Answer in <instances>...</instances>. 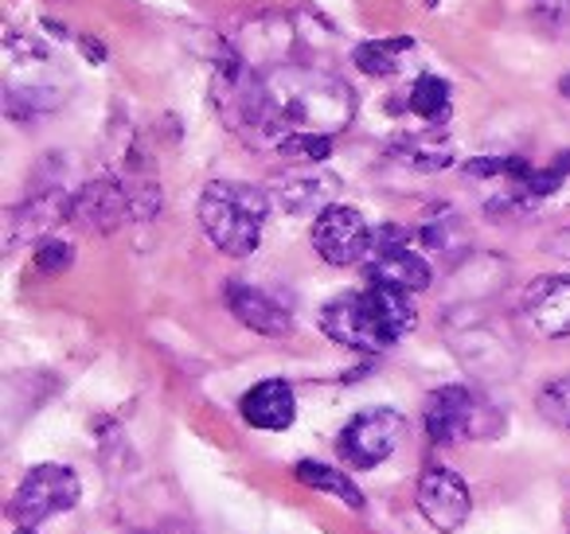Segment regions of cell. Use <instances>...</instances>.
Wrapping results in <instances>:
<instances>
[{"label": "cell", "instance_id": "13", "mask_svg": "<svg viewBox=\"0 0 570 534\" xmlns=\"http://www.w3.org/2000/svg\"><path fill=\"white\" fill-rule=\"evenodd\" d=\"M367 285H383V289H399V293H426L434 285V269L426 258L403 246V250H380L367 258L364 266Z\"/></svg>", "mask_w": 570, "mask_h": 534}, {"label": "cell", "instance_id": "23", "mask_svg": "<svg viewBox=\"0 0 570 534\" xmlns=\"http://www.w3.org/2000/svg\"><path fill=\"white\" fill-rule=\"evenodd\" d=\"M453 238H461V222L453 219L450 211H442V219L426 222V227H422V243H426L430 250H438V254L458 250V243H453Z\"/></svg>", "mask_w": 570, "mask_h": 534}, {"label": "cell", "instance_id": "17", "mask_svg": "<svg viewBox=\"0 0 570 534\" xmlns=\"http://www.w3.org/2000/svg\"><path fill=\"white\" fill-rule=\"evenodd\" d=\"M406 110L419 113V118L430 121V126H442L453 110L450 82L438 79V75H419V79L411 82V90H406Z\"/></svg>", "mask_w": 570, "mask_h": 534}, {"label": "cell", "instance_id": "27", "mask_svg": "<svg viewBox=\"0 0 570 534\" xmlns=\"http://www.w3.org/2000/svg\"><path fill=\"white\" fill-rule=\"evenodd\" d=\"M134 534H196L188 523H165V526H157V531H134Z\"/></svg>", "mask_w": 570, "mask_h": 534}, {"label": "cell", "instance_id": "25", "mask_svg": "<svg viewBox=\"0 0 570 534\" xmlns=\"http://www.w3.org/2000/svg\"><path fill=\"white\" fill-rule=\"evenodd\" d=\"M535 12L551 20V24H567V20H570V0H535Z\"/></svg>", "mask_w": 570, "mask_h": 534}, {"label": "cell", "instance_id": "19", "mask_svg": "<svg viewBox=\"0 0 570 534\" xmlns=\"http://www.w3.org/2000/svg\"><path fill=\"white\" fill-rule=\"evenodd\" d=\"M403 165L419 168V172H442V168L453 165V145L450 141H438V137L422 134V137H403V141L391 145Z\"/></svg>", "mask_w": 570, "mask_h": 534}, {"label": "cell", "instance_id": "2", "mask_svg": "<svg viewBox=\"0 0 570 534\" xmlns=\"http://www.w3.org/2000/svg\"><path fill=\"white\" fill-rule=\"evenodd\" d=\"M414 324H419V308H414L411 293L383 289V285L341 293L321 308V332L333 344L364 355H380L395 347Z\"/></svg>", "mask_w": 570, "mask_h": 534}, {"label": "cell", "instance_id": "3", "mask_svg": "<svg viewBox=\"0 0 570 534\" xmlns=\"http://www.w3.org/2000/svg\"><path fill=\"white\" fill-rule=\"evenodd\" d=\"M269 215V196L250 184L212 180L199 196V227L215 250L227 258H250L262 243V227Z\"/></svg>", "mask_w": 570, "mask_h": 534}, {"label": "cell", "instance_id": "5", "mask_svg": "<svg viewBox=\"0 0 570 534\" xmlns=\"http://www.w3.org/2000/svg\"><path fill=\"white\" fill-rule=\"evenodd\" d=\"M79 495L82 484L75 476V468H67V464H36L12 492L9 515L17 526H40L48 518L79 507Z\"/></svg>", "mask_w": 570, "mask_h": 534}, {"label": "cell", "instance_id": "8", "mask_svg": "<svg viewBox=\"0 0 570 534\" xmlns=\"http://www.w3.org/2000/svg\"><path fill=\"white\" fill-rule=\"evenodd\" d=\"M414 500H419L422 518H426L438 534L461 531V526L469 523V515H473V495H469L465 476H458L453 468H442V464L422 472Z\"/></svg>", "mask_w": 570, "mask_h": 534}, {"label": "cell", "instance_id": "7", "mask_svg": "<svg viewBox=\"0 0 570 534\" xmlns=\"http://www.w3.org/2000/svg\"><path fill=\"white\" fill-rule=\"evenodd\" d=\"M372 235L367 219L348 204H333L313 219V250L328 261V266H356L372 250Z\"/></svg>", "mask_w": 570, "mask_h": 534}, {"label": "cell", "instance_id": "16", "mask_svg": "<svg viewBox=\"0 0 570 534\" xmlns=\"http://www.w3.org/2000/svg\"><path fill=\"white\" fill-rule=\"evenodd\" d=\"M294 479L302 487H313V492H325V495H333V500H341L344 507H352V511H364V492L356 487V479L352 476H344L341 468H333V464H325V461H297L294 464Z\"/></svg>", "mask_w": 570, "mask_h": 534}, {"label": "cell", "instance_id": "18", "mask_svg": "<svg viewBox=\"0 0 570 534\" xmlns=\"http://www.w3.org/2000/svg\"><path fill=\"white\" fill-rule=\"evenodd\" d=\"M411 48H414L411 36H395V40H367L352 51V63H356L364 75H372V79H391Z\"/></svg>", "mask_w": 570, "mask_h": 534}, {"label": "cell", "instance_id": "21", "mask_svg": "<svg viewBox=\"0 0 570 534\" xmlns=\"http://www.w3.org/2000/svg\"><path fill=\"white\" fill-rule=\"evenodd\" d=\"M32 261L40 274H63V269H71V261H75V246L63 243V238H43V243L36 246Z\"/></svg>", "mask_w": 570, "mask_h": 534}, {"label": "cell", "instance_id": "12", "mask_svg": "<svg viewBox=\"0 0 570 534\" xmlns=\"http://www.w3.org/2000/svg\"><path fill=\"white\" fill-rule=\"evenodd\" d=\"M227 308L235 313L238 324H246V328L258 332V336L282 339V336L294 332V313H289L277 297L254 289V285L230 281L227 285Z\"/></svg>", "mask_w": 570, "mask_h": 534}, {"label": "cell", "instance_id": "4", "mask_svg": "<svg viewBox=\"0 0 570 534\" xmlns=\"http://www.w3.org/2000/svg\"><path fill=\"white\" fill-rule=\"evenodd\" d=\"M430 445H461V441H489L504 433V417L469 386H438L422 406Z\"/></svg>", "mask_w": 570, "mask_h": 534}, {"label": "cell", "instance_id": "24", "mask_svg": "<svg viewBox=\"0 0 570 534\" xmlns=\"http://www.w3.org/2000/svg\"><path fill=\"white\" fill-rule=\"evenodd\" d=\"M56 102H59V98L43 95V90H28V95H17V90H12V95H9V113L17 121H28V118H36V113L51 110Z\"/></svg>", "mask_w": 570, "mask_h": 534}, {"label": "cell", "instance_id": "9", "mask_svg": "<svg viewBox=\"0 0 570 534\" xmlns=\"http://www.w3.org/2000/svg\"><path fill=\"white\" fill-rule=\"evenodd\" d=\"M523 320L543 339H567L570 336V277L567 274H543L523 289L520 300Z\"/></svg>", "mask_w": 570, "mask_h": 534}, {"label": "cell", "instance_id": "11", "mask_svg": "<svg viewBox=\"0 0 570 534\" xmlns=\"http://www.w3.org/2000/svg\"><path fill=\"white\" fill-rule=\"evenodd\" d=\"M238 414L250 429L285 433L297 422V394L285 378H262L238 398Z\"/></svg>", "mask_w": 570, "mask_h": 534}, {"label": "cell", "instance_id": "6", "mask_svg": "<svg viewBox=\"0 0 570 534\" xmlns=\"http://www.w3.org/2000/svg\"><path fill=\"white\" fill-rule=\"evenodd\" d=\"M403 437H406V417L391 406H372V409H360L344 425L341 437H336V448H341V456L352 468L367 472V468H380L383 461H391L395 448L403 445Z\"/></svg>", "mask_w": 570, "mask_h": 534}, {"label": "cell", "instance_id": "20", "mask_svg": "<svg viewBox=\"0 0 570 534\" xmlns=\"http://www.w3.org/2000/svg\"><path fill=\"white\" fill-rule=\"evenodd\" d=\"M535 409L554 429H570V378H551V383L535 394Z\"/></svg>", "mask_w": 570, "mask_h": 534}, {"label": "cell", "instance_id": "26", "mask_svg": "<svg viewBox=\"0 0 570 534\" xmlns=\"http://www.w3.org/2000/svg\"><path fill=\"white\" fill-rule=\"evenodd\" d=\"M82 43V56L90 59V63H106V43L98 40H79Z\"/></svg>", "mask_w": 570, "mask_h": 534}, {"label": "cell", "instance_id": "15", "mask_svg": "<svg viewBox=\"0 0 570 534\" xmlns=\"http://www.w3.org/2000/svg\"><path fill=\"white\" fill-rule=\"evenodd\" d=\"M336 191H341V184L328 172H309V176H285L274 188V199L289 215H313V211L321 215L336 204Z\"/></svg>", "mask_w": 570, "mask_h": 534}, {"label": "cell", "instance_id": "14", "mask_svg": "<svg viewBox=\"0 0 570 534\" xmlns=\"http://www.w3.org/2000/svg\"><path fill=\"white\" fill-rule=\"evenodd\" d=\"M63 219H71V196L59 188L40 191V196H32L28 204L9 211V246H20L28 238H40L43 243V238H51L48 230Z\"/></svg>", "mask_w": 570, "mask_h": 534}, {"label": "cell", "instance_id": "28", "mask_svg": "<svg viewBox=\"0 0 570 534\" xmlns=\"http://www.w3.org/2000/svg\"><path fill=\"white\" fill-rule=\"evenodd\" d=\"M17 534H36V526H17Z\"/></svg>", "mask_w": 570, "mask_h": 534}, {"label": "cell", "instance_id": "22", "mask_svg": "<svg viewBox=\"0 0 570 534\" xmlns=\"http://www.w3.org/2000/svg\"><path fill=\"white\" fill-rule=\"evenodd\" d=\"M277 152H282V157H302V160H313V165H321V160L333 157V137L297 134V137H289V141H285Z\"/></svg>", "mask_w": 570, "mask_h": 534}, {"label": "cell", "instance_id": "10", "mask_svg": "<svg viewBox=\"0 0 570 534\" xmlns=\"http://www.w3.org/2000/svg\"><path fill=\"white\" fill-rule=\"evenodd\" d=\"M129 215V191L121 180H90L71 196V222L95 235H114Z\"/></svg>", "mask_w": 570, "mask_h": 534}, {"label": "cell", "instance_id": "1", "mask_svg": "<svg viewBox=\"0 0 570 534\" xmlns=\"http://www.w3.org/2000/svg\"><path fill=\"white\" fill-rule=\"evenodd\" d=\"M266 98L282 145L297 134L336 137L356 118V95L336 75L309 67H277L274 75H266Z\"/></svg>", "mask_w": 570, "mask_h": 534}]
</instances>
